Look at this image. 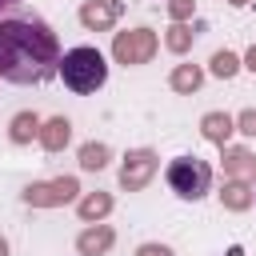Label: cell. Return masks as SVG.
<instances>
[{
	"instance_id": "ac0fdd59",
	"label": "cell",
	"mask_w": 256,
	"mask_h": 256,
	"mask_svg": "<svg viewBox=\"0 0 256 256\" xmlns=\"http://www.w3.org/2000/svg\"><path fill=\"white\" fill-rule=\"evenodd\" d=\"M236 72H240V60H236V52H228V48H224V52H216V56H212V76H220V80H232Z\"/></svg>"
},
{
	"instance_id": "cb8c5ba5",
	"label": "cell",
	"mask_w": 256,
	"mask_h": 256,
	"mask_svg": "<svg viewBox=\"0 0 256 256\" xmlns=\"http://www.w3.org/2000/svg\"><path fill=\"white\" fill-rule=\"evenodd\" d=\"M228 4H232V8H244V4H248V0H228Z\"/></svg>"
},
{
	"instance_id": "7a4b0ae2",
	"label": "cell",
	"mask_w": 256,
	"mask_h": 256,
	"mask_svg": "<svg viewBox=\"0 0 256 256\" xmlns=\"http://www.w3.org/2000/svg\"><path fill=\"white\" fill-rule=\"evenodd\" d=\"M60 76H64V84H68L72 92L88 96V92L104 88L108 64H104V56H100L96 48H68V52L60 56Z\"/></svg>"
},
{
	"instance_id": "8fae6325",
	"label": "cell",
	"mask_w": 256,
	"mask_h": 256,
	"mask_svg": "<svg viewBox=\"0 0 256 256\" xmlns=\"http://www.w3.org/2000/svg\"><path fill=\"white\" fill-rule=\"evenodd\" d=\"M200 132H204V140H212V144H228V136L236 132V120L228 116V112H208L204 120H200Z\"/></svg>"
},
{
	"instance_id": "277c9868",
	"label": "cell",
	"mask_w": 256,
	"mask_h": 256,
	"mask_svg": "<svg viewBox=\"0 0 256 256\" xmlns=\"http://www.w3.org/2000/svg\"><path fill=\"white\" fill-rule=\"evenodd\" d=\"M112 56H116V64H124V68L148 64V60L156 56V32H152V28L116 32V40H112Z\"/></svg>"
},
{
	"instance_id": "30bf717a",
	"label": "cell",
	"mask_w": 256,
	"mask_h": 256,
	"mask_svg": "<svg viewBox=\"0 0 256 256\" xmlns=\"http://www.w3.org/2000/svg\"><path fill=\"white\" fill-rule=\"evenodd\" d=\"M68 140H72V124H68L64 116H52V120L40 124V144H44L48 152H64Z\"/></svg>"
},
{
	"instance_id": "52a82bcc",
	"label": "cell",
	"mask_w": 256,
	"mask_h": 256,
	"mask_svg": "<svg viewBox=\"0 0 256 256\" xmlns=\"http://www.w3.org/2000/svg\"><path fill=\"white\" fill-rule=\"evenodd\" d=\"M116 16H120V4H116V0H88V4H80V24H84L88 32L112 28Z\"/></svg>"
},
{
	"instance_id": "5b68a950",
	"label": "cell",
	"mask_w": 256,
	"mask_h": 256,
	"mask_svg": "<svg viewBox=\"0 0 256 256\" xmlns=\"http://www.w3.org/2000/svg\"><path fill=\"white\" fill-rule=\"evenodd\" d=\"M76 192H80L76 176H56V180H40V184H28L20 196H24V204H32V208H60V204L76 200Z\"/></svg>"
},
{
	"instance_id": "3957f363",
	"label": "cell",
	"mask_w": 256,
	"mask_h": 256,
	"mask_svg": "<svg viewBox=\"0 0 256 256\" xmlns=\"http://www.w3.org/2000/svg\"><path fill=\"white\" fill-rule=\"evenodd\" d=\"M164 176H168V184H172V192H176L180 200H200V196H208V188H212V168H208L200 156H176Z\"/></svg>"
},
{
	"instance_id": "8992f818",
	"label": "cell",
	"mask_w": 256,
	"mask_h": 256,
	"mask_svg": "<svg viewBox=\"0 0 256 256\" xmlns=\"http://www.w3.org/2000/svg\"><path fill=\"white\" fill-rule=\"evenodd\" d=\"M156 168H160V156L152 148H132L124 156V164H120V188L124 192H140L156 176Z\"/></svg>"
},
{
	"instance_id": "7402d4cb",
	"label": "cell",
	"mask_w": 256,
	"mask_h": 256,
	"mask_svg": "<svg viewBox=\"0 0 256 256\" xmlns=\"http://www.w3.org/2000/svg\"><path fill=\"white\" fill-rule=\"evenodd\" d=\"M244 68H252V72H256V44L248 48V56H244Z\"/></svg>"
},
{
	"instance_id": "2e32d148",
	"label": "cell",
	"mask_w": 256,
	"mask_h": 256,
	"mask_svg": "<svg viewBox=\"0 0 256 256\" xmlns=\"http://www.w3.org/2000/svg\"><path fill=\"white\" fill-rule=\"evenodd\" d=\"M108 160H112V152H108V144H100V140H92V144L80 148V168H84V172H100Z\"/></svg>"
},
{
	"instance_id": "d4e9b609",
	"label": "cell",
	"mask_w": 256,
	"mask_h": 256,
	"mask_svg": "<svg viewBox=\"0 0 256 256\" xmlns=\"http://www.w3.org/2000/svg\"><path fill=\"white\" fill-rule=\"evenodd\" d=\"M12 4H20V0H0V8H12Z\"/></svg>"
},
{
	"instance_id": "e0dca14e",
	"label": "cell",
	"mask_w": 256,
	"mask_h": 256,
	"mask_svg": "<svg viewBox=\"0 0 256 256\" xmlns=\"http://www.w3.org/2000/svg\"><path fill=\"white\" fill-rule=\"evenodd\" d=\"M192 36H196V32H192V28L184 24V20H176V24H172V28L164 32V44H168V48H172V52L180 56V52H188V48H192Z\"/></svg>"
},
{
	"instance_id": "9a60e30c",
	"label": "cell",
	"mask_w": 256,
	"mask_h": 256,
	"mask_svg": "<svg viewBox=\"0 0 256 256\" xmlns=\"http://www.w3.org/2000/svg\"><path fill=\"white\" fill-rule=\"evenodd\" d=\"M168 84L176 88V92H184V96H192L200 84H204V72L196 68V64H176L172 68V76H168Z\"/></svg>"
},
{
	"instance_id": "9c48e42d",
	"label": "cell",
	"mask_w": 256,
	"mask_h": 256,
	"mask_svg": "<svg viewBox=\"0 0 256 256\" xmlns=\"http://www.w3.org/2000/svg\"><path fill=\"white\" fill-rule=\"evenodd\" d=\"M224 176L256 184V152H248V148H228V144H224Z\"/></svg>"
},
{
	"instance_id": "6da1fadb",
	"label": "cell",
	"mask_w": 256,
	"mask_h": 256,
	"mask_svg": "<svg viewBox=\"0 0 256 256\" xmlns=\"http://www.w3.org/2000/svg\"><path fill=\"white\" fill-rule=\"evenodd\" d=\"M60 72V40L40 16L0 20V76L8 84H44Z\"/></svg>"
},
{
	"instance_id": "d6986e66",
	"label": "cell",
	"mask_w": 256,
	"mask_h": 256,
	"mask_svg": "<svg viewBox=\"0 0 256 256\" xmlns=\"http://www.w3.org/2000/svg\"><path fill=\"white\" fill-rule=\"evenodd\" d=\"M168 12H172V20H188L196 12V0H168Z\"/></svg>"
},
{
	"instance_id": "4fadbf2b",
	"label": "cell",
	"mask_w": 256,
	"mask_h": 256,
	"mask_svg": "<svg viewBox=\"0 0 256 256\" xmlns=\"http://www.w3.org/2000/svg\"><path fill=\"white\" fill-rule=\"evenodd\" d=\"M76 212H80L84 224H96V220H104V216L112 212V196H108V192H88V196H80Z\"/></svg>"
},
{
	"instance_id": "44dd1931",
	"label": "cell",
	"mask_w": 256,
	"mask_h": 256,
	"mask_svg": "<svg viewBox=\"0 0 256 256\" xmlns=\"http://www.w3.org/2000/svg\"><path fill=\"white\" fill-rule=\"evenodd\" d=\"M136 256H172V248L168 244H140Z\"/></svg>"
},
{
	"instance_id": "ffe728a7",
	"label": "cell",
	"mask_w": 256,
	"mask_h": 256,
	"mask_svg": "<svg viewBox=\"0 0 256 256\" xmlns=\"http://www.w3.org/2000/svg\"><path fill=\"white\" fill-rule=\"evenodd\" d=\"M236 132H244V136H256V112H252V108L236 116Z\"/></svg>"
},
{
	"instance_id": "7c38bea8",
	"label": "cell",
	"mask_w": 256,
	"mask_h": 256,
	"mask_svg": "<svg viewBox=\"0 0 256 256\" xmlns=\"http://www.w3.org/2000/svg\"><path fill=\"white\" fill-rule=\"evenodd\" d=\"M252 200H256V196H252V184H248V180H232V176L224 180V188H220V204H224V208L244 212V208H252Z\"/></svg>"
},
{
	"instance_id": "ba28073f",
	"label": "cell",
	"mask_w": 256,
	"mask_h": 256,
	"mask_svg": "<svg viewBox=\"0 0 256 256\" xmlns=\"http://www.w3.org/2000/svg\"><path fill=\"white\" fill-rule=\"evenodd\" d=\"M112 240H116V232L96 220L92 228H84V232L76 236V252H80V256H104V252L112 248Z\"/></svg>"
},
{
	"instance_id": "5bb4252c",
	"label": "cell",
	"mask_w": 256,
	"mask_h": 256,
	"mask_svg": "<svg viewBox=\"0 0 256 256\" xmlns=\"http://www.w3.org/2000/svg\"><path fill=\"white\" fill-rule=\"evenodd\" d=\"M8 136H12V144H32V136H40V116L36 112H16L12 124H8Z\"/></svg>"
},
{
	"instance_id": "603a6c76",
	"label": "cell",
	"mask_w": 256,
	"mask_h": 256,
	"mask_svg": "<svg viewBox=\"0 0 256 256\" xmlns=\"http://www.w3.org/2000/svg\"><path fill=\"white\" fill-rule=\"evenodd\" d=\"M0 256H8V240L4 236H0Z\"/></svg>"
}]
</instances>
